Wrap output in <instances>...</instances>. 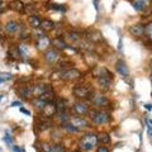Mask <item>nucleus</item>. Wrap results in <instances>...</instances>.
<instances>
[{"label": "nucleus", "mask_w": 152, "mask_h": 152, "mask_svg": "<svg viewBox=\"0 0 152 152\" xmlns=\"http://www.w3.org/2000/svg\"><path fill=\"white\" fill-rule=\"evenodd\" d=\"M98 145V136L93 134V133H88L84 134V137L80 140V148L84 151H91Z\"/></svg>", "instance_id": "nucleus-1"}, {"label": "nucleus", "mask_w": 152, "mask_h": 152, "mask_svg": "<svg viewBox=\"0 0 152 152\" xmlns=\"http://www.w3.org/2000/svg\"><path fill=\"white\" fill-rule=\"evenodd\" d=\"M89 115H90V119L95 124H99V126L107 124L110 121V115L107 112H103V110H91V112H89Z\"/></svg>", "instance_id": "nucleus-2"}, {"label": "nucleus", "mask_w": 152, "mask_h": 152, "mask_svg": "<svg viewBox=\"0 0 152 152\" xmlns=\"http://www.w3.org/2000/svg\"><path fill=\"white\" fill-rule=\"evenodd\" d=\"M98 83L100 85V88L103 89H109L113 83V75L109 74V71L107 69H104L102 71V74L98 76Z\"/></svg>", "instance_id": "nucleus-3"}, {"label": "nucleus", "mask_w": 152, "mask_h": 152, "mask_svg": "<svg viewBox=\"0 0 152 152\" xmlns=\"http://www.w3.org/2000/svg\"><path fill=\"white\" fill-rule=\"evenodd\" d=\"M72 94L79 99H88V98H90L91 91H90L89 88L84 86V85H77V86H75L72 89Z\"/></svg>", "instance_id": "nucleus-4"}, {"label": "nucleus", "mask_w": 152, "mask_h": 152, "mask_svg": "<svg viewBox=\"0 0 152 152\" xmlns=\"http://www.w3.org/2000/svg\"><path fill=\"white\" fill-rule=\"evenodd\" d=\"M80 76H81L80 71H77L76 69H69L61 74V79L66 80V81H74V80L80 79Z\"/></svg>", "instance_id": "nucleus-5"}, {"label": "nucleus", "mask_w": 152, "mask_h": 152, "mask_svg": "<svg viewBox=\"0 0 152 152\" xmlns=\"http://www.w3.org/2000/svg\"><path fill=\"white\" fill-rule=\"evenodd\" d=\"M72 109H74V112L77 114V115H85V114L89 113V105L86 103H84V102L75 103Z\"/></svg>", "instance_id": "nucleus-6"}, {"label": "nucleus", "mask_w": 152, "mask_h": 152, "mask_svg": "<svg viewBox=\"0 0 152 152\" xmlns=\"http://www.w3.org/2000/svg\"><path fill=\"white\" fill-rule=\"evenodd\" d=\"M51 43H52V41L48 37L45 36V34H41L39 38H38V41H37V48L41 50V51H45L51 46Z\"/></svg>", "instance_id": "nucleus-7"}, {"label": "nucleus", "mask_w": 152, "mask_h": 152, "mask_svg": "<svg viewBox=\"0 0 152 152\" xmlns=\"http://www.w3.org/2000/svg\"><path fill=\"white\" fill-rule=\"evenodd\" d=\"M91 102H93L94 105H96V107H107V105H109L108 98L104 96V95H102V94L94 95V96L91 98Z\"/></svg>", "instance_id": "nucleus-8"}, {"label": "nucleus", "mask_w": 152, "mask_h": 152, "mask_svg": "<svg viewBox=\"0 0 152 152\" xmlns=\"http://www.w3.org/2000/svg\"><path fill=\"white\" fill-rule=\"evenodd\" d=\"M129 32L132 33V36H134V37H142L146 32V26L145 24H134L129 28Z\"/></svg>", "instance_id": "nucleus-9"}, {"label": "nucleus", "mask_w": 152, "mask_h": 152, "mask_svg": "<svg viewBox=\"0 0 152 152\" xmlns=\"http://www.w3.org/2000/svg\"><path fill=\"white\" fill-rule=\"evenodd\" d=\"M43 114H45V117H52V115H55L56 112H57V108H56V103L55 102H50V103H47L46 104V107L43 108Z\"/></svg>", "instance_id": "nucleus-10"}, {"label": "nucleus", "mask_w": 152, "mask_h": 152, "mask_svg": "<svg viewBox=\"0 0 152 152\" xmlns=\"http://www.w3.org/2000/svg\"><path fill=\"white\" fill-rule=\"evenodd\" d=\"M71 123L75 126V127H77L79 129L80 128H83V127H89V122L85 119V118L83 115H79V117H74V118H71Z\"/></svg>", "instance_id": "nucleus-11"}, {"label": "nucleus", "mask_w": 152, "mask_h": 152, "mask_svg": "<svg viewBox=\"0 0 152 152\" xmlns=\"http://www.w3.org/2000/svg\"><path fill=\"white\" fill-rule=\"evenodd\" d=\"M43 58L46 60L47 64H53L55 61L58 58V53H57V51H55V50H47L43 55Z\"/></svg>", "instance_id": "nucleus-12"}, {"label": "nucleus", "mask_w": 152, "mask_h": 152, "mask_svg": "<svg viewBox=\"0 0 152 152\" xmlns=\"http://www.w3.org/2000/svg\"><path fill=\"white\" fill-rule=\"evenodd\" d=\"M115 69L118 71V74H121L122 76H128L129 75V70H128V66L126 65L124 61H117V64H115Z\"/></svg>", "instance_id": "nucleus-13"}, {"label": "nucleus", "mask_w": 152, "mask_h": 152, "mask_svg": "<svg viewBox=\"0 0 152 152\" xmlns=\"http://www.w3.org/2000/svg\"><path fill=\"white\" fill-rule=\"evenodd\" d=\"M52 45H53L57 50H61V51H64V50H66V48H69L67 43H66L65 39H64V38H61V37H56V38H53V39H52Z\"/></svg>", "instance_id": "nucleus-14"}, {"label": "nucleus", "mask_w": 152, "mask_h": 152, "mask_svg": "<svg viewBox=\"0 0 152 152\" xmlns=\"http://www.w3.org/2000/svg\"><path fill=\"white\" fill-rule=\"evenodd\" d=\"M132 5L136 10H145L146 7L148 5V0H133Z\"/></svg>", "instance_id": "nucleus-15"}, {"label": "nucleus", "mask_w": 152, "mask_h": 152, "mask_svg": "<svg viewBox=\"0 0 152 152\" xmlns=\"http://www.w3.org/2000/svg\"><path fill=\"white\" fill-rule=\"evenodd\" d=\"M32 104H33V107H34L36 109H38V110H43V108L46 107L47 102H45L43 99H41L39 96H37V98L32 99Z\"/></svg>", "instance_id": "nucleus-16"}, {"label": "nucleus", "mask_w": 152, "mask_h": 152, "mask_svg": "<svg viewBox=\"0 0 152 152\" xmlns=\"http://www.w3.org/2000/svg\"><path fill=\"white\" fill-rule=\"evenodd\" d=\"M55 28V23L51 20V19H43L41 22V29H43L45 32H48L52 31Z\"/></svg>", "instance_id": "nucleus-17"}, {"label": "nucleus", "mask_w": 152, "mask_h": 152, "mask_svg": "<svg viewBox=\"0 0 152 152\" xmlns=\"http://www.w3.org/2000/svg\"><path fill=\"white\" fill-rule=\"evenodd\" d=\"M10 8L13 9V10H15V12H19V13H23L24 12V8H26V5L23 4L20 0H13V1L10 3Z\"/></svg>", "instance_id": "nucleus-18"}, {"label": "nucleus", "mask_w": 152, "mask_h": 152, "mask_svg": "<svg viewBox=\"0 0 152 152\" xmlns=\"http://www.w3.org/2000/svg\"><path fill=\"white\" fill-rule=\"evenodd\" d=\"M18 29H19V24H18L17 22H14V20L8 22L7 24H5V31H7V33H15Z\"/></svg>", "instance_id": "nucleus-19"}, {"label": "nucleus", "mask_w": 152, "mask_h": 152, "mask_svg": "<svg viewBox=\"0 0 152 152\" xmlns=\"http://www.w3.org/2000/svg\"><path fill=\"white\" fill-rule=\"evenodd\" d=\"M98 142H100L102 145H108L110 143V136L107 132H102L98 134Z\"/></svg>", "instance_id": "nucleus-20"}, {"label": "nucleus", "mask_w": 152, "mask_h": 152, "mask_svg": "<svg viewBox=\"0 0 152 152\" xmlns=\"http://www.w3.org/2000/svg\"><path fill=\"white\" fill-rule=\"evenodd\" d=\"M28 22H29L32 28H41V22L42 20L37 15H31L29 19H28Z\"/></svg>", "instance_id": "nucleus-21"}, {"label": "nucleus", "mask_w": 152, "mask_h": 152, "mask_svg": "<svg viewBox=\"0 0 152 152\" xmlns=\"http://www.w3.org/2000/svg\"><path fill=\"white\" fill-rule=\"evenodd\" d=\"M66 38L71 39V42H79L81 36H80V33H77V32H69V33H66Z\"/></svg>", "instance_id": "nucleus-22"}, {"label": "nucleus", "mask_w": 152, "mask_h": 152, "mask_svg": "<svg viewBox=\"0 0 152 152\" xmlns=\"http://www.w3.org/2000/svg\"><path fill=\"white\" fill-rule=\"evenodd\" d=\"M64 129L67 132V133H76V132L80 131L77 127H75L72 124V123H66V124H64Z\"/></svg>", "instance_id": "nucleus-23"}, {"label": "nucleus", "mask_w": 152, "mask_h": 152, "mask_svg": "<svg viewBox=\"0 0 152 152\" xmlns=\"http://www.w3.org/2000/svg\"><path fill=\"white\" fill-rule=\"evenodd\" d=\"M18 51H19V55H20L22 57H28L29 56V53H28V46L22 43L18 46Z\"/></svg>", "instance_id": "nucleus-24"}, {"label": "nucleus", "mask_w": 152, "mask_h": 152, "mask_svg": "<svg viewBox=\"0 0 152 152\" xmlns=\"http://www.w3.org/2000/svg\"><path fill=\"white\" fill-rule=\"evenodd\" d=\"M38 129H39L41 132H43L46 129H48V128L51 127V122L50 121H42L41 123H38Z\"/></svg>", "instance_id": "nucleus-25"}, {"label": "nucleus", "mask_w": 152, "mask_h": 152, "mask_svg": "<svg viewBox=\"0 0 152 152\" xmlns=\"http://www.w3.org/2000/svg\"><path fill=\"white\" fill-rule=\"evenodd\" d=\"M66 107H67V104H66V100L64 99H61L56 103V108H57V112H65L66 110Z\"/></svg>", "instance_id": "nucleus-26"}, {"label": "nucleus", "mask_w": 152, "mask_h": 152, "mask_svg": "<svg viewBox=\"0 0 152 152\" xmlns=\"http://www.w3.org/2000/svg\"><path fill=\"white\" fill-rule=\"evenodd\" d=\"M58 121L62 123V124H66V123L70 121V117L65 112H60V114H58Z\"/></svg>", "instance_id": "nucleus-27"}, {"label": "nucleus", "mask_w": 152, "mask_h": 152, "mask_svg": "<svg viewBox=\"0 0 152 152\" xmlns=\"http://www.w3.org/2000/svg\"><path fill=\"white\" fill-rule=\"evenodd\" d=\"M41 150L42 152H53V146H51L50 143H46V142H42Z\"/></svg>", "instance_id": "nucleus-28"}, {"label": "nucleus", "mask_w": 152, "mask_h": 152, "mask_svg": "<svg viewBox=\"0 0 152 152\" xmlns=\"http://www.w3.org/2000/svg\"><path fill=\"white\" fill-rule=\"evenodd\" d=\"M145 34L147 36V38H148L150 41H152V22H150L146 26V32Z\"/></svg>", "instance_id": "nucleus-29"}, {"label": "nucleus", "mask_w": 152, "mask_h": 152, "mask_svg": "<svg viewBox=\"0 0 152 152\" xmlns=\"http://www.w3.org/2000/svg\"><path fill=\"white\" fill-rule=\"evenodd\" d=\"M53 152H66V148L62 143H56L53 146Z\"/></svg>", "instance_id": "nucleus-30"}, {"label": "nucleus", "mask_w": 152, "mask_h": 152, "mask_svg": "<svg viewBox=\"0 0 152 152\" xmlns=\"http://www.w3.org/2000/svg\"><path fill=\"white\" fill-rule=\"evenodd\" d=\"M51 9L53 10H58V12H65L66 8L64 5H58V4H51Z\"/></svg>", "instance_id": "nucleus-31"}, {"label": "nucleus", "mask_w": 152, "mask_h": 152, "mask_svg": "<svg viewBox=\"0 0 152 152\" xmlns=\"http://www.w3.org/2000/svg\"><path fill=\"white\" fill-rule=\"evenodd\" d=\"M34 10H36V8L33 7V4H29V5H26V8H24V13H27V12L33 13Z\"/></svg>", "instance_id": "nucleus-32"}, {"label": "nucleus", "mask_w": 152, "mask_h": 152, "mask_svg": "<svg viewBox=\"0 0 152 152\" xmlns=\"http://www.w3.org/2000/svg\"><path fill=\"white\" fill-rule=\"evenodd\" d=\"M4 141H5V142H7V143H8L9 146H10V145H13V143H14V142H13V138H12V137L8 134V133L5 134V137H4Z\"/></svg>", "instance_id": "nucleus-33"}, {"label": "nucleus", "mask_w": 152, "mask_h": 152, "mask_svg": "<svg viewBox=\"0 0 152 152\" xmlns=\"http://www.w3.org/2000/svg\"><path fill=\"white\" fill-rule=\"evenodd\" d=\"M96 152H109V150H108V147H105L104 145H100V146L98 147Z\"/></svg>", "instance_id": "nucleus-34"}, {"label": "nucleus", "mask_w": 152, "mask_h": 152, "mask_svg": "<svg viewBox=\"0 0 152 152\" xmlns=\"http://www.w3.org/2000/svg\"><path fill=\"white\" fill-rule=\"evenodd\" d=\"M13 151L14 152H26L23 147H18V146H13Z\"/></svg>", "instance_id": "nucleus-35"}, {"label": "nucleus", "mask_w": 152, "mask_h": 152, "mask_svg": "<svg viewBox=\"0 0 152 152\" xmlns=\"http://www.w3.org/2000/svg\"><path fill=\"white\" fill-rule=\"evenodd\" d=\"M20 112H22V113H24V114H27V115H29V114H31V112H28V110H26V109H24V108H20Z\"/></svg>", "instance_id": "nucleus-36"}, {"label": "nucleus", "mask_w": 152, "mask_h": 152, "mask_svg": "<svg viewBox=\"0 0 152 152\" xmlns=\"http://www.w3.org/2000/svg\"><path fill=\"white\" fill-rule=\"evenodd\" d=\"M17 105H20V107H22V103H20V102H14V103L12 104V107H17Z\"/></svg>", "instance_id": "nucleus-37"}, {"label": "nucleus", "mask_w": 152, "mask_h": 152, "mask_svg": "<svg viewBox=\"0 0 152 152\" xmlns=\"http://www.w3.org/2000/svg\"><path fill=\"white\" fill-rule=\"evenodd\" d=\"M146 109H147V110H152V105H151V104H146Z\"/></svg>", "instance_id": "nucleus-38"}, {"label": "nucleus", "mask_w": 152, "mask_h": 152, "mask_svg": "<svg viewBox=\"0 0 152 152\" xmlns=\"http://www.w3.org/2000/svg\"><path fill=\"white\" fill-rule=\"evenodd\" d=\"M4 8V3L1 1V0H0V10H1V9Z\"/></svg>", "instance_id": "nucleus-39"}, {"label": "nucleus", "mask_w": 152, "mask_h": 152, "mask_svg": "<svg viewBox=\"0 0 152 152\" xmlns=\"http://www.w3.org/2000/svg\"><path fill=\"white\" fill-rule=\"evenodd\" d=\"M147 123H148L150 126H152V119H147Z\"/></svg>", "instance_id": "nucleus-40"}, {"label": "nucleus", "mask_w": 152, "mask_h": 152, "mask_svg": "<svg viewBox=\"0 0 152 152\" xmlns=\"http://www.w3.org/2000/svg\"><path fill=\"white\" fill-rule=\"evenodd\" d=\"M3 81H4V79H1V77H0V84H1Z\"/></svg>", "instance_id": "nucleus-41"}, {"label": "nucleus", "mask_w": 152, "mask_h": 152, "mask_svg": "<svg viewBox=\"0 0 152 152\" xmlns=\"http://www.w3.org/2000/svg\"><path fill=\"white\" fill-rule=\"evenodd\" d=\"M150 67L152 69V61H151V62H150Z\"/></svg>", "instance_id": "nucleus-42"}, {"label": "nucleus", "mask_w": 152, "mask_h": 152, "mask_svg": "<svg viewBox=\"0 0 152 152\" xmlns=\"http://www.w3.org/2000/svg\"><path fill=\"white\" fill-rule=\"evenodd\" d=\"M1 99H3V95H0V100H1Z\"/></svg>", "instance_id": "nucleus-43"}, {"label": "nucleus", "mask_w": 152, "mask_h": 152, "mask_svg": "<svg viewBox=\"0 0 152 152\" xmlns=\"http://www.w3.org/2000/svg\"><path fill=\"white\" fill-rule=\"evenodd\" d=\"M72 152H79V151H72Z\"/></svg>", "instance_id": "nucleus-44"}]
</instances>
